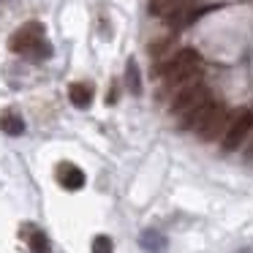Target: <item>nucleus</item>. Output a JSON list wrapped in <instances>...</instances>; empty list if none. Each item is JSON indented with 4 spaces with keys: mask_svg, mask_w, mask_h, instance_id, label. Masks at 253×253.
<instances>
[{
    "mask_svg": "<svg viewBox=\"0 0 253 253\" xmlns=\"http://www.w3.org/2000/svg\"><path fill=\"white\" fill-rule=\"evenodd\" d=\"M226 126H229V115H226V109L220 104H215L212 109H210V115L199 123L196 133H199V139H204V142H215L220 133H226Z\"/></svg>",
    "mask_w": 253,
    "mask_h": 253,
    "instance_id": "nucleus-5",
    "label": "nucleus"
},
{
    "mask_svg": "<svg viewBox=\"0 0 253 253\" xmlns=\"http://www.w3.org/2000/svg\"><path fill=\"white\" fill-rule=\"evenodd\" d=\"M112 248L115 245H112V240L106 234H98L93 240V253H112Z\"/></svg>",
    "mask_w": 253,
    "mask_h": 253,
    "instance_id": "nucleus-15",
    "label": "nucleus"
},
{
    "mask_svg": "<svg viewBox=\"0 0 253 253\" xmlns=\"http://www.w3.org/2000/svg\"><path fill=\"white\" fill-rule=\"evenodd\" d=\"M196 68H199V52L196 49H180L169 63L164 66V79L171 84V87H182L188 84L193 77H196Z\"/></svg>",
    "mask_w": 253,
    "mask_h": 253,
    "instance_id": "nucleus-1",
    "label": "nucleus"
},
{
    "mask_svg": "<svg viewBox=\"0 0 253 253\" xmlns=\"http://www.w3.org/2000/svg\"><path fill=\"white\" fill-rule=\"evenodd\" d=\"M202 101H207V87H204L202 82H188V84H182V87L174 93L169 109H171V115H185L188 109L199 106Z\"/></svg>",
    "mask_w": 253,
    "mask_h": 253,
    "instance_id": "nucleus-4",
    "label": "nucleus"
},
{
    "mask_svg": "<svg viewBox=\"0 0 253 253\" xmlns=\"http://www.w3.org/2000/svg\"><path fill=\"white\" fill-rule=\"evenodd\" d=\"M57 180H60V185L66 188V191H79V188L84 185V171L74 164H60Z\"/></svg>",
    "mask_w": 253,
    "mask_h": 253,
    "instance_id": "nucleus-6",
    "label": "nucleus"
},
{
    "mask_svg": "<svg viewBox=\"0 0 253 253\" xmlns=\"http://www.w3.org/2000/svg\"><path fill=\"white\" fill-rule=\"evenodd\" d=\"M139 242H142V248L150 253H164L166 251V237L158 234V231H144Z\"/></svg>",
    "mask_w": 253,
    "mask_h": 253,
    "instance_id": "nucleus-9",
    "label": "nucleus"
},
{
    "mask_svg": "<svg viewBox=\"0 0 253 253\" xmlns=\"http://www.w3.org/2000/svg\"><path fill=\"white\" fill-rule=\"evenodd\" d=\"M212 106H215V101H210V98H207V101H202L199 106L188 109V112H185V117H182V123H180V128H193V131H196L199 123H202L204 117L210 115V109H212Z\"/></svg>",
    "mask_w": 253,
    "mask_h": 253,
    "instance_id": "nucleus-7",
    "label": "nucleus"
},
{
    "mask_svg": "<svg viewBox=\"0 0 253 253\" xmlns=\"http://www.w3.org/2000/svg\"><path fill=\"white\" fill-rule=\"evenodd\" d=\"M30 251L33 253H49V240L44 237V231H33V234H30Z\"/></svg>",
    "mask_w": 253,
    "mask_h": 253,
    "instance_id": "nucleus-13",
    "label": "nucleus"
},
{
    "mask_svg": "<svg viewBox=\"0 0 253 253\" xmlns=\"http://www.w3.org/2000/svg\"><path fill=\"white\" fill-rule=\"evenodd\" d=\"M253 131V112L251 109H237L229 117V126L223 133V150L226 153H234L242 142L248 139V133Z\"/></svg>",
    "mask_w": 253,
    "mask_h": 253,
    "instance_id": "nucleus-2",
    "label": "nucleus"
},
{
    "mask_svg": "<svg viewBox=\"0 0 253 253\" xmlns=\"http://www.w3.org/2000/svg\"><path fill=\"white\" fill-rule=\"evenodd\" d=\"M68 98H71V104L77 106V109H87L90 101H93V90L82 82H74L71 87H68Z\"/></svg>",
    "mask_w": 253,
    "mask_h": 253,
    "instance_id": "nucleus-8",
    "label": "nucleus"
},
{
    "mask_svg": "<svg viewBox=\"0 0 253 253\" xmlns=\"http://www.w3.org/2000/svg\"><path fill=\"white\" fill-rule=\"evenodd\" d=\"M180 6V0H150V14L153 17H169L174 8Z\"/></svg>",
    "mask_w": 253,
    "mask_h": 253,
    "instance_id": "nucleus-12",
    "label": "nucleus"
},
{
    "mask_svg": "<svg viewBox=\"0 0 253 253\" xmlns=\"http://www.w3.org/2000/svg\"><path fill=\"white\" fill-rule=\"evenodd\" d=\"M41 41H44V25L41 22H28L8 39V49H11L14 55L28 57V52L33 49V46H39Z\"/></svg>",
    "mask_w": 253,
    "mask_h": 253,
    "instance_id": "nucleus-3",
    "label": "nucleus"
},
{
    "mask_svg": "<svg viewBox=\"0 0 253 253\" xmlns=\"http://www.w3.org/2000/svg\"><path fill=\"white\" fill-rule=\"evenodd\" d=\"M126 84H128V90H131L133 95L142 93V77H139L136 60H128V66H126Z\"/></svg>",
    "mask_w": 253,
    "mask_h": 253,
    "instance_id": "nucleus-11",
    "label": "nucleus"
},
{
    "mask_svg": "<svg viewBox=\"0 0 253 253\" xmlns=\"http://www.w3.org/2000/svg\"><path fill=\"white\" fill-rule=\"evenodd\" d=\"M0 131L8 133V136H19V133H25L22 117H17V115H3V117H0Z\"/></svg>",
    "mask_w": 253,
    "mask_h": 253,
    "instance_id": "nucleus-10",
    "label": "nucleus"
},
{
    "mask_svg": "<svg viewBox=\"0 0 253 253\" xmlns=\"http://www.w3.org/2000/svg\"><path fill=\"white\" fill-rule=\"evenodd\" d=\"M28 57H30V60H46V57H52V44L44 39L39 46H33V49L28 52Z\"/></svg>",
    "mask_w": 253,
    "mask_h": 253,
    "instance_id": "nucleus-14",
    "label": "nucleus"
}]
</instances>
